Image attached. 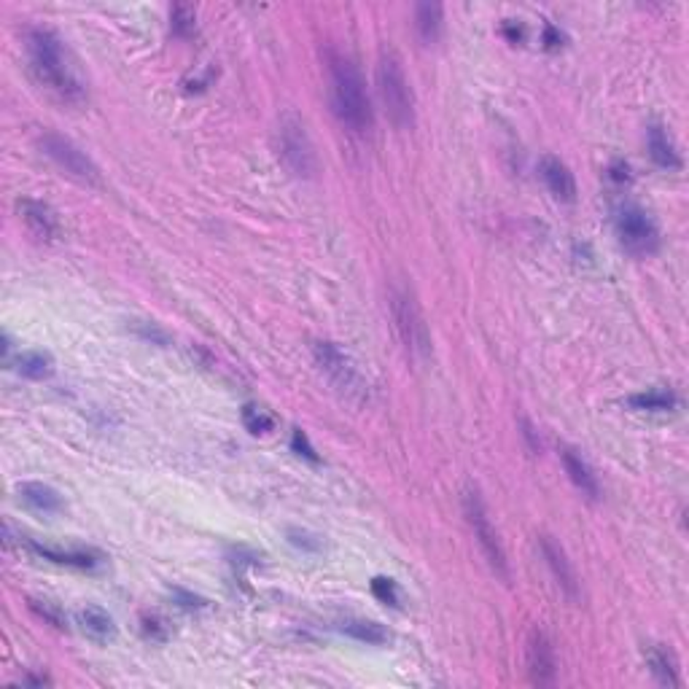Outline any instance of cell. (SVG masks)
<instances>
[{"label": "cell", "instance_id": "obj_1", "mask_svg": "<svg viewBox=\"0 0 689 689\" xmlns=\"http://www.w3.org/2000/svg\"><path fill=\"white\" fill-rule=\"evenodd\" d=\"M25 49L30 60V70L41 86H46L57 100L78 105L86 100V86L78 78L73 60L57 33L46 28H30L25 33Z\"/></svg>", "mask_w": 689, "mask_h": 689}, {"label": "cell", "instance_id": "obj_2", "mask_svg": "<svg viewBox=\"0 0 689 689\" xmlns=\"http://www.w3.org/2000/svg\"><path fill=\"white\" fill-rule=\"evenodd\" d=\"M326 76H329L332 111H334L337 121L350 135H358V137L369 135L374 127V111H372V100H369V92H366L358 65L348 54L329 49L326 52Z\"/></svg>", "mask_w": 689, "mask_h": 689}, {"label": "cell", "instance_id": "obj_3", "mask_svg": "<svg viewBox=\"0 0 689 689\" xmlns=\"http://www.w3.org/2000/svg\"><path fill=\"white\" fill-rule=\"evenodd\" d=\"M377 92L385 113L396 129H409L415 124V97L406 81L404 65L393 49H382L377 60Z\"/></svg>", "mask_w": 689, "mask_h": 689}, {"label": "cell", "instance_id": "obj_4", "mask_svg": "<svg viewBox=\"0 0 689 689\" xmlns=\"http://www.w3.org/2000/svg\"><path fill=\"white\" fill-rule=\"evenodd\" d=\"M390 313H393L396 332H398L406 353L415 361H426L431 356V332H429L421 305L415 302L409 289H404V286L390 289Z\"/></svg>", "mask_w": 689, "mask_h": 689}, {"label": "cell", "instance_id": "obj_5", "mask_svg": "<svg viewBox=\"0 0 689 689\" xmlns=\"http://www.w3.org/2000/svg\"><path fill=\"white\" fill-rule=\"evenodd\" d=\"M313 358L321 366V372L332 380V385L350 401L364 404L369 401V382L353 364L348 353H342L334 342H316L313 345Z\"/></svg>", "mask_w": 689, "mask_h": 689}, {"label": "cell", "instance_id": "obj_6", "mask_svg": "<svg viewBox=\"0 0 689 689\" xmlns=\"http://www.w3.org/2000/svg\"><path fill=\"white\" fill-rule=\"evenodd\" d=\"M278 154L289 168V173H294L297 178H313L318 170V160H316V149L308 135V127L291 111L278 124Z\"/></svg>", "mask_w": 689, "mask_h": 689}, {"label": "cell", "instance_id": "obj_7", "mask_svg": "<svg viewBox=\"0 0 689 689\" xmlns=\"http://www.w3.org/2000/svg\"><path fill=\"white\" fill-rule=\"evenodd\" d=\"M463 514H466V522L472 525L474 530V538L482 549V555L488 561V566L506 582L509 579V566H506V553H504V544L488 517V509L480 498V493L474 488H469L463 493Z\"/></svg>", "mask_w": 689, "mask_h": 689}, {"label": "cell", "instance_id": "obj_8", "mask_svg": "<svg viewBox=\"0 0 689 689\" xmlns=\"http://www.w3.org/2000/svg\"><path fill=\"white\" fill-rule=\"evenodd\" d=\"M38 146L41 152L60 168L65 170L70 178L81 181V184H89V186H97L100 184V170L97 165L86 157V152H81L70 137L65 135H57V132H44L38 137Z\"/></svg>", "mask_w": 689, "mask_h": 689}, {"label": "cell", "instance_id": "obj_9", "mask_svg": "<svg viewBox=\"0 0 689 689\" xmlns=\"http://www.w3.org/2000/svg\"><path fill=\"white\" fill-rule=\"evenodd\" d=\"M617 237L630 253L638 256H649L660 248V229L654 218L636 205H625L617 213Z\"/></svg>", "mask_w": 689, "mask_h": 689}, {"label": "cell", "instance_id": "obj_10", "mask_svg": "<svg viewBox=\"0 0 689 689\" xmlns=\"http://www.w3.org/2000/svg\"><path fill=\"white\" fill-rule=\"evenodd\" d=\"M525 662H528V676L533 684L546 686L553 684L558 676V660H555V646L549 641V636L541 627H533L528 636V649H525Z\"/></svg>", "mask_w": 689, "mask_h": 689}, {"label": "cell", "instance_id": "obj_11", "mask_svg": "<svg viewBox=\"0 0 689 689\" xmlns=\"http://www.w3.org/2000/svg\"><path fill=\"white\" fill-rule=\"evenodd\" d=\"M541 555H544V563L546 569L553 571L558 587L571 598L577 601L579 598V582H577V574H574V566L566 555V549L553 538V536H541Z\"/></svg>", "mask_w": 689, "mask_h": 689}, {"label": "cell", "instance_id": "obj_12", "mask_svg": "<svg viewBox=\"0 0 689 689\" xmlns=\"http://www.w3.org/2000/svg\"><path fill=\"white\" fill-rule=\"evenodd\" d=\"M17 210L22 216V221L28 224V229L33 234H38L41 240H57L60 237V218L57 213L46 205V202H38V200H20L17 202Z\"/></svg>", "mask_w": 689, "mask_h": 689}, {"label": "cell", "instance_id": "obj_13", "mask_svg": "<svg viewBox=\"0 0 689 689\" xmlns=\"http://www.w3.org/2000/svg\"><path fill=\"white\" fill-rule=\"evenodd\" d=\"M538 170H541V178H544L546 189L555 194V200H561V202H574V197H577V181H574L571 170L566 168V162H561L558 157H544L541 165H538Z\"/></svg>", "mask_w": 689, "mask_h": 689}, {"label": "cell", "instance_id": "obj_14", "mask_svg": "<svg viewBox=\"0 0 689 689\" xmlns=\"http://www.w3.org/2000/svg\"><path fill=\"white\" fill-rule=\"evenodd\" d=\"M561 458H563L566 474H569V477H571V482L582 490V496H587V498H598V496H601V485H598V477L593 474L590 463H587L577 450H571V447H563Z\"/></svg>", "mask_w": 689, "mask_h": 689}, {"label": "cell", "instance_id": "obj_15", "mask_svg": "<svg viewBox=\"0 0 689 689\" xmlns=\"http://www.w3.org/2000/svg\"><path fill=\"white\" fill-rule=\"evenodd\" d=\"M646 146H649V157L654 160L657 168H662V170H678L681 168V157H678V152L670 141V135L660 124L649 127Z\"/></svg>", "mask_w": 689, "mask_h": 689}, {"label": "cell", "instance_id": "obj_16", "mask_svg": "<svg viewBox=\"0 0 689 689\" xmlns=\"http://www.w3.org/2000/svg\"><path fill=\"white\" fill-rule=\"evenodd\" d=\"M33 553L41 555L44 561L60 563V566H73V569H94L97 555L89 549H62V546H46V544H33Z\"/></svg>", "mask_w": 689, "mask_h": 689}, {"label": "cell", "instance_id": "obj_17", "mask_svg": "<svg viewBox=\"0 0 689 689\" xmlns=\"http://www.w3.org/2000/svg\"><path fill=\"white\" fill-rule=\"evenodd\" d=\"M445 9L439 4H418L415 6V30L423 44H434L442 36Z\"/></svg>", "mask_w": 689, "mask_h": 689}, {"label": "cell", "instance_id": "obj_18", "mask_svg": "<svg viewBox=\"0 0 689 689\" xmlns=\"http://www.w3.org/2000/svg\"><path fill=\"white\" fill-rule=\"evenodd\" d=\"M20 496L28 506L38 509V512H60L62 509V498L54 488L44 485V482H25L20 485Z\"/></svg>", "mask_w": 689, "mask_h": 689}, {"label": "cell", "instance_id": "obj_19", "mask_svg": "<svg viewBox=\"0 0 689 689\" xmlns=\"http://www.w3.org/2000/svg\"><path fill=\"white\" fill-rule=\"evenodd\" d=\"M340 630L348 633L350 638L361 641V644H369V646H380V644H385L390 638L388 630L382 625L372 622V619H345L340 625Z\"/></svg>", "mask_w": 689, "mask_h": 689}, {"label": "cell", "instance_id": "obj_20", "mask_svg": "<svg viewBox=\"0 0 689 689\" xmlns=\"http://www.w3.org/2000/svg\"><path fill=\"white\" fill-rule=\"evenodd\" d=\"M627 404L633 409H641V412H670L678 404V398H676V393H670L665 388H654V390L630 396Z\"/></svg>", "mask_w": 689, "mask_h": 689}, {"label": "cell", "instance_id": "obj_21", "mask_svg": "<svg viewBox=\"0 0 689 689\" xmlns=\"http://www.w3.org/2000/svg\"><path fill=\"white\" fill-rule=\"evenodd\" d=\"M81 625H84V630H86L92 638H97V641H108V638H113V633H116L113 619H111L103 609H94V606H89V609L81 611Z\"/></svg>", "mask_w": 689, "mask_h": 689}, {"label": "cell", "instance_id": "obj_22", "mask_svg": "<svg viewBox=\"0 0 689 689\" xmlns=\"http://www.w3.org/2000/svg\"><path fill=\"white\" fill-rule=\"evenodd\" d=\"M17 366H20V372H22L25 377H30V380H44V377H49V374L54 372L52 356H46V353H41V350L22 353V356L17 358Z\"/></svg>", "mask_w": 689, "mask_h": 689}, {"label": "cell", "instance_id": "obj_23", "mask_svg": "<svg viewBox=\"0 0 689 689\" xmlns=\"http://www.w3.org/2000/svg\"><path fill=\"white\" fill-rule=\"evenodd\" d=\"M646 662H649L652 673H654L662 684H678V681H681V678H678L676 660H673L665 649L652 646V649H649V654H646Z\"/></svg>", "mask_w": 689, "mask_h": 689}, {"label": "cell", "instance_id": "obj_24", "mask_svg": "<svg viewBox=\"0 0 689 689\" xmlns=\"http://www.w3.org/2000/svg\"><path fill=\"white\" fill-rule=\"evenodd\" d=\"M242 423H245V429H248L250 434H269V431L275 429V418L269 415L267 409H258V406H253V404H248V406L242 409Z\"/></svg>", "mask_w": 689, "mask_h": 689}, {"label": "cell", "instance_id": "obj_25", "mask_svg": "<svg viewBox=\"0 0 689 689\" xmlns=\"http://www.w3.org/2000/svg\"><path fill=\"white\" fill-rule=\"evenodd\" d=\"M170 22H173V33H176V36H184V38L192 36L194 28H197V12H194V6H186V4L173 6Z\"/></svg>", "mask_w": 689, "mask_h": 689}, {"label": "cell", "instance_id": "obj_26", "mask_svg": "<svg viewBox=\"0 0 689 689\" xmlns=\"http://www.w3.org/2000/svg\"><path fill=\"white\" fill-rule=\"evenodd\" d=\"M372 595H374L380 603L398 606V587H396V582L388 579V577H374V579H372Z\"/></svg>", "mask_w": 689, "mask_h": 689}, {"label": "cell", "instance_id": "obj_27", "mask_svg": "<svg viewBox=\"0 0 689 689\" xmlns=\"http://www.w3.org/2000/svg\"><path fill=\"white\" fill-rule=\"evenodd\" d=\"M30 606H33V611H38L46 622H52L54 627H65V614L60 611V609H54L52 603H46V601H30Z\"/></svg>", "mask_w": 689, "mask_h": 689}, {"label": "cell", "instance_id": "obj_28", "mask_svg": "<svg viewBox=\"0 0 689 689\" xmlns=\"http://www.w3.org/2000/svg\"><path fill=\"white\" fill-rule=\"evenodd\" d=\"M144 633H146L149 638H154V641H165V638H168V625H165V619H160V617H146V619H144Z\"/></svg>", "mask_w": 689, "mask_h": 689}, {"label": "cell", "instance_id": "obj_29", "mask_svg": "<svg viewBox=\"0 0 689 689\" xmlns=\"http://www.w3.org/2000/svg\"><path fill=\"white\" fill-rule=\"evenodd\" d=\"M291 447L299 453V455H305L308 461H318V455H316V450H313V445H310V439L305 437V431H294V437H291Z\"/></svg>", "mask_w": 689, "mask_h": 689}, {"label": "cell", "instance_id": "obj_30", "mask_svg": "<svg viewBox=\"0 0 689 689\" xmlns=\"http://www.w3.org/2000/svg\"><path fill=\"white\" fill-rule=\"evenodd\" d=\"M289 536H291V544H297V546H305V549H310V553H316V549H321V541L316 538L313 541V536L310 533H305V530H289Z\"/></svg>", "mask_w": 689, "mask_h": 689}, {"label": "cell", "instance_id": "obj_31", "mask_svg": "<svg viewBox=\"0 0 689 689\" xmlns=\"http://www.w3.org/2000/svg\"><path fill=\"white\" fill-rule=\"evenodd\" d=\"M609 176H611L617 184H625V181L630 178V168H627L625 162H614V165H611V170H609Z\"/></svg>", "mask_w": 689, "mask_h": 689}, {"label": "cell", "instance_id": "obj_32", "mask_svg": "<svg viewBox=\"0 0 689 689\" xmlns=\"http://www.w3.org/2000/svg\"><path fill=\"white\" fill-rule=\"evenodd\" d=\"M544 41H546V46H549V49H558V46H561V41H563V36H561V33H555V28H553V25H546V30H544Z\"/></svg>", "mask_w": 689, "mask_h": 689}, {"label": "cell", "instance_id": "obj_33", "mask_svg": "<svg viewBox=\"0 0 689 689\" xmlns=\"http://www.w3.org/2000/svg\"><path fill=\"white\" fill-rule=\"evenodd\" d=\"M504 33L509 36V41H512V44L522 41V36H525V33H522V28H520V25H514V22H506V25H504Z\"/></svg>", "mask_w": 689, "mask_h": 689}]
</instances>
